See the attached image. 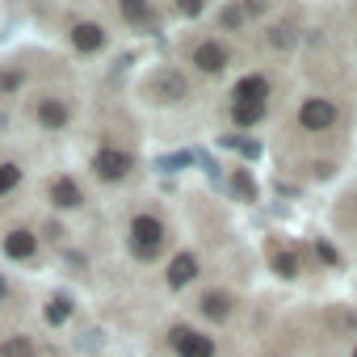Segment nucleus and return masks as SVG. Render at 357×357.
<instances>
[{
    "mask_svg": "<svg viewBox=\"0 0 357 357\" xmlns=\"http://www.w3.org/2000/svg\"><path fill=\"white\" fill-rule=\"evenodd\" d=\"M164 223L155 219V215H135L130 219V252L139 257V261H151L160 248H164Z\"/></svg>",
    "mask_w": 357,
    "mask_h": 357,
    "instance_id": "1",
    "label": "nucleus"
},
{
    "mask_svg": "<svg viewBox=\"0 0 357 357\" xmlns=\"http://www.w3.org/2000/svg\"><path fill=\"white\" fill-rule=\"evenodd\" d=\"M336 118H340V109H336V101H328V97H307V101L298 105V126L311 130V135L336 126Z\"/></svg>",
    "mask_w": 357,
    "mask_h": 357,
    "instance_id": "2",
    "label": "nucleus"
},
{
    "mask_svg": "<svg viewBox=\"0 0 357 357\" xmlns=\"http://www.w3.org/2000/svg\"><path fill=\"white\" fill-rule=\"evenodd\" d=\"M168 340H172L176 357H215V336H206V332H198V328L176 324V328L168 332Z\"/></svg>",
    "mask_w": 357,
    "mask_h": 357,
    "instance_id": "3",
    "label": "nucleus"
},
{
    "mask_svg": "<svg viewBox=\"0 0 357 357\" xmlns=\"http://www.w3.org/2000/svg\"><path fill=\"white\" fill-rule=\"evenodd\" d=\"M190 59H194V68H198V72L219 76V72L231 63V47H227L223 38H202V43L190 51Z\"/></svg>",
    "mask_w": 357,
    "mask_h": 357,
    "instance_id": "4",
    "label": "nucleus"
},
{
    "mask_svg": "<svg viewBox=\"0 0 357 357\" xmlns=\"http://www.w3.org/2000/svg\"><path fill=\"white\" fill-rule=\"evenodd\" d=\"M130 168H135V155L122 151V147H101V151L93 155V172L101 176V181H122Z\"/></svg>",
    "mask_w": 357,
    "mask_h": 357,
    "instance_id": "5",
    "label": "nucleus"
},
{
    "mask_svg": "<svg viewBox=\"0 0 357 357\" xmlns=\"http://www.w3.org/2000/svg\"><path fill=\"white\" fill-rule=\"evenodd\" d=\"M34 118H38L43 130H63V126L72 122V105H68L63 97H43V101L34 105Z\"/></svg>",
    "mask_w": 357,
    "mask_h": 357,
    "instance_id": "6",
    "label": "nucleus"
},
{
    "mask_svg": "<svg viewBox=\"0 0 357 357\" xmlns=\"http://www.w3.org/2000/svg\"><path fill=\"white\" fill-rule=\"evenodd\" d=\"M0 248H5L9 261H34L38 257V236L30 227H13L5 240H0Z\"/></svg>",
    "mask_w": 357,
    "mask_h": 357,
    "instance_id": "7",
    "label": "nucleus"
},
{
    "mask_svg": "<svg viewBox=\"0 0 357 357\" xmlns=\"http://www.w3.org/2000/svg\"><path fill=\"white\" fill-rule=\"evenodd\" d=\"M151 93L160 101H190V80L176 72V68H164L155 80H151Z\"/></svg>",
    "mask_w": 357,
    "mask_h": 357,
    "instance_id": "8",
    "label": "nucleus"
},
{
    "mask_svg": "<svg viewBox=\"0 0 357 357\" xmlns=\"http://www.w3.org/2000/svg\"><path fill=\"white\" fill-rule=\"evenodd\" d=\"M68 38H72V47H76L80 55H97V51H105V43H109L105 30H101L97 22H76Z\"/></svg>",
    "mask_w": 357,
    "mask_h": 357,
    "instance_id": "9",
    "label": "nucleus"
},
{
    "mask_svg": "<svg viewBox=\"0 0 357 357\" xmlns=\"http://www.w3.org/2000/svg\"><path fill=\"white\" fill-rule=\"evenodd\" d=\"M269 76L252 72V76H240L236 89H231V101H252V105H269Z\"/></svg>",
    "mask_w": 357,
    "mask_h": 357,
    "instance_id": "10",
    "label": "nucleus"
},
{
    "mask_svg": "<svg viewBox=\"0 0 357 357\" xmlns=\"http://www.w3.org/2000/svg\"><path fill=\"white\" fill-rule=\"evenodd\" d=\"M47 194H51V206L55 211H80L84 206V190L72 181V176H55Z\"/></svg>",
    "mask_w": 357,
    "mask_h": 357,
    "instance_id": "11",
    "label": "nucleus"
},
{
    "mask_svg": "<svg viewBox=\"0 0 357 357\" xmlns=\"http://www.w3.org/2000/svg\"><path fill=\"white\" fill-rule=\"evenodd\" d=\"M164 278H168V286H172V290H181L185 282H194V278H198V257H194V252H176Z\"/></svg>",
    "mask_w": 357,
    "mask_h": 357,
    "instance_id": "12",
    "label": "nucleus"
},
{
    "mask_svg": "<svg viewBox=\"0 0 357 357\" xmlns=\"http://www.w3.org/2000/svg\"><path fill=\"white\" fill-rule=\"evenodd\" d=\"M231 307H236V298H231L227 290H206V294L198 298V311H202L206 319H227Z\"/></svg>",
    "mask_w": 357,
    "mask_h": 357,
    "instance_id": "13",
    "label": "nucleus"
},
{
    "mask_svg": "<svg viewBox=\"0 0 357 357\" xmlns=\"http://www.w3.org/2000/svg\"><path fill=\"white\" fill-rule=\"evenodd\" d=\"M269 114V105H252V101H231V122L236 126H252Z\"/></svg>",
    "mask_w": 357,
    "mask_h": 357,
    "instance_id": "14",
    "label": "nucleus"
},
{
    "mask_svg": "<svg viewBox=\"0 0 357 357\" xmlns=\"http://www.w3.org/2000/svg\"><path fill=\"white\" fill-rule=\"evenodd\" d=\"M118 13H122V22H130V26H155V9H151V5H139V0H135V5H122Z\"/></svg>",
    "mask_w": 357,
    "mask_h": 357,
    "instance_id": "15",
    "label": "nucleus"
},
{
    "mask_svg": "<svg viewBox=\"0 0 357 357\" xmlns=\"http://www.w3.org/2000/svg\"><path fill=\"white\" fill-rule=\"evenodd\" d=\"M0 357H34V336H9L0 344Z\"/></svg>",
    "mask_w": 357,
    "mask_h": 357,
    "instance_id": "16",
    "label": "nucleus"
},
{
    "mask_svg": "<svg viewBox=\"0 0 357 357\" xmlns=\"http://www.w3.org/2000/svg\"><path fill=\"white\" fill-rule=\"evenodd\" d=\"M17 181H22V168L13 160H0V194H13Z\"/></svg>",
    "mask_w": 357,
    "mask_h": 357,
    "instance_id": "17",
    "label": "nucleus"
},
{
    "mask_svg": "<svg viewBox=\"0 0 357 357\" xmlns=\"http://www.w3.org/2000/svg\"><path fill=\"white\" fill-rule=\"evenodd\" d=\"M231 194H240L244 202H257V185H252V176H248L244 168H240V172L231 176Z\"/></svg>",
    "mask_w": 357,
    "mask_h": 357,
    "instance_id": "18",
    "label": "nucleus"
},
{
    "mask_svg": "<svg viewBox=\"0 0 357 357\" xmlns=\"http://www.w3.org/2000/svg\"><path fill=\"white\" fill-rule=\"evenodd\" d=\"M68 315H72V298L55 294V298H51V307H47V324H63Z\"/></svg>",
    "mask_w": 357,
    "mask_h": 357,
    "instance_id": "19",
    "label": "nucleus"
},
{
    "mask_svg": "<svg viewBox=\"0 0 357 357\" xmlns=\"http://www.w3.org/2000/svg\"><path fill=\"white\" fill-rule=\"evenodd\" d=\"M273 269H278V278H294L298 273V257L294 252H273Z\"/></svg>",
    "mask_w": 357,
    "mask_h": 357,
    "instance_id": "20",
    "label": "nucleus"
},
{
    "mask_svg": "<svg viewBox=\"0 0 357 357\" xmlns=\"http://www.w3.org/2000/svg\"><path fill=\"white\" fill-rule=\"evenodd\" d=\"M315 252H319V261H324V265H340V252H336L328 240H319V244H315Z\"/></svg>",
    "mask_w": 357,
    "mask_h": 357,
    "instance_id": "21",
    "label": "nucleus"
},
{
    "mask_svg": "<svg viewBox=\"0 0 357 357\" xmlns=\"http://www.w3.org/2000/svg\"><path fill=\"white\" fill-rule=\"evenodd\" d=\"M190 160H194L190 151H176V155H164V160H160V168L168 172V168H181V164H190Z\"/></svg>",
    "mask_w": 357,
    "mask_h": 357,
    "instance_id": "22",
    "label": "nucleus"
},
{
    "mask_svg": "<svg viewBox=\"0 0 357 357\" xmlns=\"http://www.w3.org/2000/svg\"><path fill=\"white\" fill-rule=\"evenodd\" d=\"M223 26L227 30H240L244 26V9H223Z\"/></svg>",
    "mask_w": 357,
    "mask_h": 357,
    "instance_id": "23",
    "label": "nucleus"
},
{
    "mask_svg": "<svg viewBox=\"0 0 357 357\" xmlns=\"http://www.w3.org/2000/svg\"><path fill=\"white\" fill-rule=\"evenodd\" d=\"M17 84H22V72H9L5 80H0V93H13Z\"/></svg>",
    "mask_w": 357,
    "mask_h": 357,
    "instance_id": "24",
    "label": "nucleus"
},
{
    "mask_svg": "<svg viewBox=\"0 0 357 357\" xmlns=\"http://www.w3.org/2000/svg\"><path fill=\"white\" fill-rule=\"evenodd\" d=\"M5 294H9V282H5V278H0V298H5Z\"/></svg>",
    "mask_w": 357,
    "mask_h": 357,
    "instance_id": "25",
    "label": "nucleus"
},
{
    "mask_svg": "<svg viewBox=\"0 0 357 357\" xmlns=\"http://www.w3.org/2000/svg\"><path fill=\"white\" fill-rule=\"evenodd\" d=\"M353 357H357V349H353Z\"/></svg>",
    "mask_w": 357,
    "mask_h": 357,
    "instance_id": "26",
    "label": "nucleus"
}]
</instances>
